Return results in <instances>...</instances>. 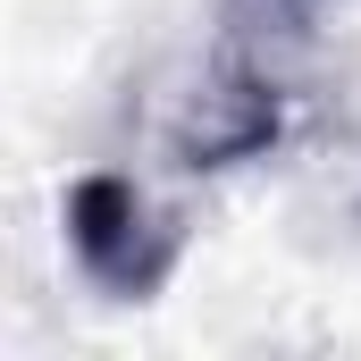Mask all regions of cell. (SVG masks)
I'll list each match as a JSON object with an SVG mask.
<instances>
[{"instance_id":"2","label":"cell","mask_w":361,"mask_h":361,"mask_svg":"<svg viewBox=\"0 0 361 361\" xmlns=\"http://www.w3.org/2000/svg\"><path fill=\"white\" fill-rule=\"evenodd\" d=\"M277 135H286V85H277L269 59H252V51H219L202 68V85L185 92V109H177V160L185 169L261 160Z\"/></svg>"},{"instance_id":"3","label":"cell","mask_w":361,"mask_h":361,"mask_svg":"<svg viewBox=\"0 0 361 361\" xmlns=\"http://www.w3.org/2000/svg\"><path fill=\"white\" fill-rule=\"evenodd\" d=\"M244 8H302V0H244Z\"/></svg>"},{"instance_id":"1","label":"cell","mask_w":361,"mask_h":361,"mask_svg":"<svg viewBox=\"0 0 361 361\" xmlns=\"http://www.w3.org/2000/svg\"><path fill=\"white\" fill-rule=\"evenodd\" d=\"M68 244H76L92 286H109L126 302H152L169 286V269H177V252H185V227L169 210H152L135 193V177L92 169V177L68 185Z\"/></svg>"}]
</instances>
